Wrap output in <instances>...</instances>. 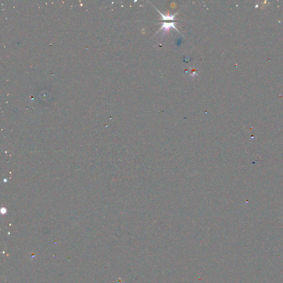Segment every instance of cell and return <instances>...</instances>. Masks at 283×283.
<instances>
[{"instance_id":"cell-2","label":"cell","mask_w":283,"mask_h":283,"mask_svg":"<svg viewBox=\"0 0 283 283\" xmlns=\"http://www.w3.org/2000/svg\"><path fill=\"white\" fill-rule=\"evenodd\" d=\"M157 11H158L160 14L161 15V16L162 17V20H164V21H176V20L175 19V17L176 16L177 14H174V15H167V16H165L164 14H163L160 12H159V11L157 10V9H156Z\"/></svg>"},{"instance_id":"cell-1","label":"cell","mask_w":283,"mask_h":283,"mask_svg":"<svg viewBox=\"0 0 283 283\" xmlns=\"http://www.w3.org/2000/svg\"><path fill=\"white\" fill-rule=\"evenodd\" d=\"M175 23H176V22H169V23L163 22L162 24L160 29H159V31H160L161 30H163V35H164V34H166L167 32H168L170 29L174 28V29H176V31L178 32H179V31L177 29V28L175 27Z\"/></svg>"}]
</instances>
